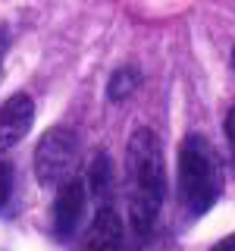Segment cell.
I'll list each match as a JSON object with an SVG mask.
<instances>
[{
	"mask_svg": "<svg viewBox=\"0 0 235 251\" xmlns=\"http://www.w3.org/2000/svg\"><path fill=\"white\" fill-rule=\"evenodd\" d=\"M125 188H129V223L138 235L154 229L166 201V160L163 141L154 129L138 126L125 145Z\"/></svg>",
	"mask_w": 235,
	"mask_h": 251,
	"instance_id": "obj_1",
	"label": "cell"
},
{
	"mask_svg": "<svg viewBox=\"0 0 235 251\" xmlns=\"http://www.w3.org/2000/svg\"><path fill=\"white\" fill-rule=\"evenodd\" d=\"M216 195H219V179L210 141L191 132L179 145V198L191 217H201L213 207Z\"/></svg>",
	"mask_w": 235,
	"mask_h": 251,
	"instance_id": "obj_2",
	"label": "cell"
},
{
	"mask_svg": "<svg viewBox=\"0 0 235 251\" xmlns=\"http://www.w3.org/2000/svg\"><path fill=\"white\" fill-rule=\"evenodd\" d=\"M78 160V138L69 126L47 129L35 148V176L41 185H60L72 176V167Z\"/></svg>",
	"mask_w": 235,
	"mask_h": 251,
	"instance_id": "obj_3",
	"label": "cell"
},
{
	"mask_svg": "<svg viewBox=\"0 0 235 251\" xmlns=\"http://www.w3.org/2000/svg\"><path fill=\"white\" fill-rule=\"evenodd\" d=\"M85 210V185L82 179L69 176L57 185V198H53V232L57 239H69L75 235L78 223H82Z\"/></svg>",
	"mask_w": 235,
	"mask_h": 251,
	"instance_id": "obj_4",
	"label": "cell"
},
{
	"mask_svg": "<svg viewBox=\"0 0 235 251\" xmlns=\"http://www.w3.org/2000/svg\"><path fill=\"white\" fill-rule=\"evenodd\" d=\"M31 123H35V100L28 94H13L0 107V151H10L22 138L28 135Z\"/></svg>",
	"mask_w": 235,
	"mask_h": 251,
	"instance_id": "obj_5",
	"label": "cell"
},
{
	"mask_svg": "<svg viewBox=\"0 0 235 251\" xmlns=\"http://www.w3.org/2000/svg\"><path fill=\"white\" fill-rule=\"evenodd\" d=\"M122 248V220L110 204L97 207L94 220L82 235V251H119Z\"/></svg>",
	"mask_w": 235,
	"mask_h": 251,
	"instance_id": "obj_6",
	"label": "cell"
},
{
	"mask_svg": "<svg viewBox=\"0 0 235 251\" xmlns=\"http://www.w3.org/2000/svg\"><path fill=\"white\" fill-rule=\"evenodd\" d=\"M88 188H91L94 201H97V207L110 204V198H113V160H110V154L97 151V154L91 157V167H88Z\"/></svg>",
	"mask_w": 235,
	"mask_h": 251,
	"instance_id": "obj_7",
	"label": "cell"
},
{
	"mask_svg": "<svg viewBox=\"0 0 235 251\" xmlns=\"http://www.w3.org/2000/svg\"><path fill=\"white\" fill-rule=\"evenodd\" d=\"M138 82H141V75H138L135 66L116 69V73L110 75V82H107V98H110V100H125L132 91L138 88Z\"/></svg>",
	"mask_w": 235,
	"mask_h": 251,
	"instance_id": "obj_8",
	"label": "cell"
},
{
	"mask_svg": "<svg viewBox=\"0 0 235 251\" xmlns=\"http://www.w3.org/2000/svg\"><path fill=\"white\" fill-rule=\"evenodd\" d=\"M10 198H13V167L0 160V214L10 207Z\"/></svg>",
	"mask_w": 235,
	"mask_h": 251,
	"instance_id": "obj_9",
	"label": "cell"
},
{
	"mask_svg": "<svg viewBox=\"0 0 235 251\" xmlns=\"http://www.w3.org/2000/svg\"><path fill=\"white\" fill-rule=\"evenodd\" d=\"M226 135H229V145H232V160H235V104H232L229 113H226Z\"/></svg>",
	"mask_w": 235,
	"mask_h": 251,
	"instance_id": "obj_10",
	"label": "cell"
},
{
	"mask_svg": "<svg viewBox=\"0 0 235 251\" xmlns=\"http://www.w3.org/2000/svg\"><path fill=\"white\" fill-rule=\"evenodd\" d=\"M210 251H235V232H232V235H226V239H219Z\"/></svg>",
	"mask_w": 235,
	"mask_h": 251,
	"instance_id": "obj_11",
	"label": "cell"
},
{
	"mask_svg": "<svg viewBox=\"0 0 235 251\" xmlns=\"http://www.w3.org/2000/svg\"><path fill=\"white\" fill-rule=\"evenodd\" d=\"M6 47H10V35L0 28V66H3V57H6Z\"/></svg>",
	"mask_w": 235,
	"mask_h": 251,
	"instance_id": "obj_12",
	"label": "cell"
},
{
	"mask_svg": "<svg viewBox=\"0 0 235 251\" xmlns=\"http://www.w3.org/2000/svg\"><path fill=\"white\" fill-rule=\"evenodd\" d=\"M232 69H235V50H232Z\"/></svg>",
	"mask_w": 235,
	"mask_h": 251,
	"instance_id": "obj_13",
	"label": "cell"
}]
</instances>
